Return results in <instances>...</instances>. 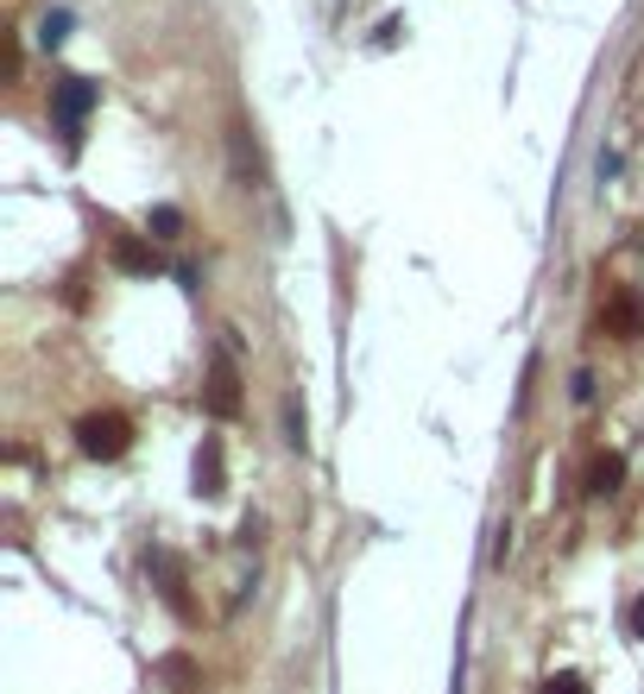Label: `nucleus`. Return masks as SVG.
Masks as SVG:
<instances>
[{
    "label": "nucleus",
    "instance_id": "1",
    "mask_svg": "<svg viewBox=\"0 0 644 694\" xmlns=\"http://www.w3.org/2000/svg\"><path fill=\"white\" fill-rule=\"evenodd\" d=\"M77 443H82L89 462H120L127 443H133V424H127L120 410H96V417H82L77 424Z\"/></svg>",
    "mask_w": 644,
    "mask_h": 694
},
{
    "label": "nucleus",
    "instance_id": "2",
    "mask_svg": "<svg viewBox=\"0 0 644 694\" xmlns=\"http://www.w3.org/2000/svg\"><path fill=\"white\" fill-rule=\"evenodd\" d=\"M89 108H96V82L63 77V82H58V127H63L70 139L82 133V120H89Z\"/></svg>",
    "mask_w": 644,
    "mask_h": 694
},
{
    "label": "nucleus",
    "instance_id": "3",
    "mask_svg": "<svg viewBox=\"0 0 644 694\" xmlns=\"http://www.w3.org/2000/svg\"><path fill=\"white\" fill-rule=\"evenodd\" d=\"M209 410H215V417H235V410H240L235 367H228V360H215V391H209Z\"/></svg>",
    "mask_w": 644,
    "mask_h": 694
},
{
    "label": "nucleus",
    "instance_id": "4",
    "mask_svg": "<svg viewBox=\"0 0 644 694\" xmlns=\"http://www.w3.org/2000/svg\"><path fill=\"white\" fill-rule=\"evenodd\" d=\"M108 252H115L120 271H158V259L139 247V240H127V234H115V240H108Z\"/></svg>",
    "mask_w": 644,
    "mask_h": 694
},
{
    "label": "nucleus",
    "instance_id": "5",
    "mask_svg": "<svg viewBox=\"0 0 644 694\" xmlns=\"http://www.w3.org/2000/svg\"><path fill=\"white\" fill-rule=\"evenodd\" d=\"M196 493H221V443H202V455H196Z\"/></svg>",
    "mask_w": 644,
    "mask_h": 694
},
{
    "label": "nucleus",
    "instance_id": "6",
    "mask_svg": "<svg viewBox=\"0 0 644 694\" xmlns=\"http://www.w3.org/2000/svg\"><path fill=\"white\" fill-rule=\"evenodd\" d=\"M606 328H620V341H625V335H638V328H644V304H638V297H620L613 316H606Z\"/></svg>",
    "mask_w": 644,
    "mask_h": 694
},
{
    "label": "nucleus",
    "instance_id": "7",
    "mask_svg": "<svg viewBox=\"0 0 644 694\" xmlns=\"http://www.w3.org/2000/svg\"><path fill=\"white\" fill-rule=\"evenodd\" d=\"M620 474H625L620 455H601V462H594V474H587V486H594V493H613V486H620Z\"/></svg>",
    "mask_w": 644,
    "mask_h": 694
},
{
    "label": "nucleus",
    "instance_id": "8",
    "mask_svg": "<svg viewBox=\"0 0 644 694\" xmlns=\"http://www.w3.org/2000/svg\"><path fill=\"white\" fill-rule=\"evenodd\" d=\"M63 39H70V13L58 7V13H44V26H39V44L51 51V44H63Z\"/></svg>",
    "mask_w": 644,
    "mask_h": 694
},
{
    "label": "nucleus",
    "instance_id": "9",
    "mask_svg": "<svg viewBox=\"0 0 644 694\" xmlns=\"http://www.w3.org/2000/svg\"><path fill=\"white\" fill-rule=\"evenodd\" d=\"M146 228H152L158 240H177V234H184V215H177V209H152V221H146Z\"/></svg>",
    "mask_w": 644,
    "mask_h": 694
},
{
    "label": "nucleus",
    "instance_id": "10",
    "mask_svg": "<svg viewBox=\"0 0 644 694\" xmlns=\"http://www.w3.org/2000/svg\"><path fill=\"white\" fill-rule=\"evenodd\" d=\"M544 694H587V688H582V675H549Z\"/></svg>",
    "mask_w": 644,
    "mask_h": 694
},
{
    "label": "nucleus",
    "instance_id": "11",
    "mask_svg": "<svg viewBox=\"0 0 644 694\" xmlns=\"http://www.w3.org/2000/svg\"><path fill=\"white\" fill-rule=\"evenodd\" d=\"M285 424H291V448H304V417H297V398L285 405Z\"/></svg>",
    "mask_w": 644,
    "mask_h": 694
},
{
    "label": "nucleus",
    "instance_id": "12",
    "mask_svg": "<svg viewBox=\"0 0 644 694\" xmlns=\"http://www.w3.org/2000/svg\"><path fill=\"white\" fill-rule=\"evenodd\" d=\"M632 637H644V594L632 599Z\"/></svg>",
    "mask_w": 644,
    "mask_h": 694
}]
</instances>
